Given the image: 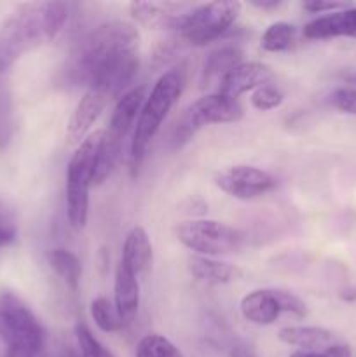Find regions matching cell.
<instances>
[{
	"label": "cell",
	"instance_id": "obj_24",
	"mask_svg": "<svg viewBox=\"0 0 356 357\" xmlns=\"http://www.w3.org/2000/svg\"><path fill=\"white\" fill-rule=\"evenodd\" d=\"M297 40V26L286 23V21H278L271 24L262 35V47L269 52H281L288 51Z\"/></svg>",
	"mask_w": 356,
	"mask_h": 357
},
{
	"label": "cell",
	"instance_id": "obj_11",
	"mask_svg": "<svg viewBox=\"0 0 356 357\" xmlns=\"http://www.w3.org/2000/svg\"><path fill=\"white\" fill-rule=\"evenodd\" d=\"M110 98L101 91L87 87L86 94L80 98L70 117L68 126H66V143L68 145H80L86 139L87 132L94 126V122L100 119L101 112L108 105Z\"/></svg>",
	"mask_w": 356,
	"mask_h": 357
},
{
	"label": "cell",
	"instance_id": "obj_34",
	"mask_svg": "<svg viewBox=\"0 0 356 357\" xmlns=\"http://www.w3.org/2000/svg\"><path fill=\"white\" fill-rule=\"evenodd\" d=\"M230 357H255V352L250 345L236 344L230 349Z\"/></svg>",
	"mask_w": 356,
	"mask_h": 357
},
{
	"label": "cell",
	"instance_id": "obj_20",
	"mask_svg": "<svg viewBox=\"0 0 356 357\" xmlns=\"http://www.w3.org/2000/svg\"><path fill=\"white\" fill-rule=\"evenodd\" d=\"M192 275L206 284H230L243 278V271L237 265L213 260L208 257H194L188 261Z\"/></svg>",
	"mask_w": 356,
	"mask_h": 357
},
{
	"label": "cell",
	"instance_id": "obj_1",
	"mask_svg": "<svg viewBox=\"0 0 356 357\" xmlns=\"http://www.w3.org/2000/svg\"><path fill=\"white\" fill-rule=\"evenodd\" d=\"M70 3H21L0 31V58L13 65L21 52L52 42L70 17Z\"/></svg>",
	"mask_w": 356,
	"mask_h": 357
},
{
	"label": "cell",
	"instance_id": "obj_9",
	"mask_svg": "<svg viewBox=\"0 0 356 357\" xmlns=\"http://www.w3.org/2000/svg\"><path fill=\"white\" fill-rule=\"evenodd\" d=\"M216 185L230 197L250 201L271 192L276 187V178L253 166H232L216 178Z\"/></svg>",
	"mask_w": 356,
	"mask_h": 357
},
{
	"label": "cell",
	"instance_id": "obj_8",
	"mask_svg": "<svg viewBox=\"0 0 356 357\" xmlns=\"http://www.w3.org/2000/svg\"><path fill=\"white\" fill-rule=\"evenodd\" d=\"M239 13V2H209L195 7L185 16L180 37L192 45L209 44L230 30Z\"/></svg>",
	"mask_w": 356,
	"mask_h": 357
},
{
	"label": "cell",
	"instance_id": "obj_30",
	"mask_svg": "<svg viewBox=\"0 0 356 357\" xmlns=\"http://www.w3.org/2000/svg\"><path fill=\"white\" fill-rule=\"evenodd\" d=\"M274 291L276 300L279 303V309L283 314H290V316L297 317V319H304L307 316V307L299 296H295L290 291H283V289H272Z\"/></svg>",
	"mask_w": 356,
	"mask_h": 357
},
{
	"label": "cell",
	"instance_id": "obj_17",
	"mask_svg": "<svg viewBox=\"0 0 356 357\" xmlns=\"http://www.w3.org/2000/svg\"><path fill=\"white\" fill-rule=\"evenodd\" d=\"M241 314L250 323L269 326L281 316V309L272 289H255L241 300Z\"/></svg>",
	"mask_w": 356,
	"mask_h": 357
},
{
	"label": "cell",
	"instance_id": "obj_12",
	"mask_svg": "<svg viewBox=\"0 0 356 357\" xmlns=\"http://www.w3.org/2000/svg\"><path fill=\"white\" fill-rule=\"evenodd\" d=\"M272 70L271 66L262 61H248L241 63L236 68L230 70L229 73L220 79L218 93L230 100H237L241 94L248 91L258 89L271 82Z\"/></svg>",
	"mask_w": 356,
	"mask_h": 357
},
{
	"label": "cell",
	"instance_id": "obj_27",
	"mask_svg": "<svg viewBox=\"0 0 356 357\" xmlns=\"http://www.w3.org/2000/svg\"><path fill=\"white\" fill-rule=\"evenodd\" d=\"M75 337L80 349V357H114V354L100 344V340L91 333V330L84 323H77Z\"/></svg>",
	"mask_w": 356,
	"mask_h": 357
},
{
	"label": "cell",
	"instance_id": "obj_13",
	"mask_svg": "<svg viewBox=\"0 0 356 357\" xmlns=\"http://www.w3.org/2000/svg\"><path fill=\"white\" fill-rule=\"evenodd\" d=\"M145 100L147 96L143 86L126 91L117 100V105H115L114 112H112L110 122H108V128L103 131L105 135L110 136L112 139L124 143V138L131 131V128H135L136 121H138V115L142 112Z\"/></svg>",
	"mask_w": 356,
	"mask_h": 357
},
{
	"label": "cell",
	"instance_id": "obj_37",
	"mask_svg": "<svg viewBox=\"0 0 356 357\" xmlns=\"http://www.w3.org/2000/svg\"><path fill=\"white\" fill-rule=\"evenodd\" d=\"M342 79H344L346 84L356 89V70H348L346 73H342Z\"/></svg>",
	"mask_w": 356,
	"mask_h": 357
},
{
	"label": "cell",
	"instance_id": "obj_16",
	"mask_svg": "<svg viewBox=\"0 0 356 357\" xmlns=\"http://www.w3.org/2000/svg\"><path fill=\"white\" fill-rule=\"evenodd\" d=\"M173 3L156 2H133L129 3V13L136 23L152 30H178L180 31L187 13L178 14L171 10Z\"/></svg>",
	"mask_w": 356,
	"mask_h": 357
},
{
	"label": "cell",
	"instance_id": "obj_33",
	"mask_svg": "<svg viewBox=\"0 0 356 357\" xmlns=\"http://www.w3.org/2000/svg\"><path fill=\"white\" fill-rule=\"evenodd\" d=\"M304 9L307 13L313 14H323V13H335V10H341L349 7V3L346 2H321V0H311V2H304L302 3Z\"/></svg>",
	"mask_w": 356,
	"mask_h": 357
},
{
	"label": "cell",
	"instance_id": "obj_32",
	"mask_svg": "<svg viewBox=\"0 0 356 357\" xmlns=\"http://www.w3.org/2000/svg\"><path fill=\"white\" fill-rule=\"evenodd\" d=\"M290 357H351V349L346 344H335L323 351H299Z\"/></svg>",
	"mask_w": 356,
	"mask_h": 357
},
{
	"label": "cell",
	"instance_id": "obj_26",
	"mask_svg": "<svg viewBox=\"0 0 356 357\" xmlns=\"http://www.w3.org/2000/svg\"><path fill=\"white\" fill-rule=\"evenodd\" d=\"M135 357H181V352L163 335H145L138 342Z\"/></svg>",
	"mask_w": 356,
	"mask_h": 357
},
{
	"label": "cell",
	"instance_id": "obj_25",
	"mask_svg": "<svg viewBox=\"0 0 356 357\" xmlns=\"http://www.w3.org/2000/svg\"><path fill=\"white\" fill-rule=\"evenodd\" d=\"M91 317L103 333H114L122 328V321L115 310V305H112L110 300L105 296H98L91 302Z\"/></svg>",
	"mask_w": 356,
	"mask_h": 357
},
{
	"label": "cell",
	"instance_id": "obj_2",
	"mask_svg": "<svg viewBox=\"0 0 356 357\" xmlns=\"http://www.w3.org/2000/svg\"><path fill=\"white\" fill-rule=\"evenodd\" d=\"M138 30L126 21L100 24L77 44L68 65L63 70L65 80L72 86H89L96 73L121 52L136 49Z\"/></svg>",
	"mask_w": 356,
	"mask_h": 357
},
{
	"label": "cell",
	"instance_id": "obj_18",
	"mask_svg": "<svg viewBox=\"0 0 356 357\" xmlns=\"http://www.w3.org/2000/svg\"><path fill=\"white\" fill-rule=\"evenodd\" d=\"M121 261L136 275L143 274L152 265V243L143 227H133L122 246Z\"/></svg>",
	"mask_w": 356,
	"mask_h": 357
},
{
	"label": "cell",
	"instance_id": "obj_10",
	"mask_svg": "<svg viewBox=\"0 0 356 357\" xmlns=\"http://www.w3.org/2000/svg\"><path fill=\"white\" fill-rule=\"evenodd\" d=\"M138 51L136 49H129V51H124L115 56V58H112L96 73V77L91 80V84L87 87L101 91L110 100L115 96L121 98L124 94L122 91L128 89V86L133 82L136 73H138Z\"/></svg>",
	"mask_w": 356,
	"mask_h": 357
},
{
	"label": "cell",
	"instance_id": "obj_38",
	"mask_svg": "<svg viewBox=\"0 0 356 357\" xmlns=\"http://www.w3.org/2000/svg\"><path fill=\"white\" fill-rule=\"evenodd\" d=\"M341 298L346 302H356V288H346L341 291Z\"/></svg>",
	"mask_w": 356,
	"mask_h": 357
},
{
	"label": "cell",
	"instance_id": "obj_19",
	"mask_svg": "<svg viewBox=\"0 0 356 357\" xmlns=\"http://www.w3.org/2000/svg\"><path fill=\"white\" fill-rule=\"evenodd\" d=\"M278 338L286 345L299 347L302 351H323L339 344L335 335L318 326H286L281 328Z\"/></svg>",
	"mask_w": 356,
	"mask_h": 357
},
{
	"label": "cell",
	"instance_id": "obj_22",
	"mask_svg": "<svg viewBox=\"0 0 356 357\" xmlns=\"http://www.w3.org/2000/svg\"><path fill=\"white\" fill-rule=\"evenodd\" d=\"M7 65L0 58V149H6L14 135V108L10 96L9 82H7Z\"/></svg>",
	"mask_w": 356,
	"mask_h": 357
},
{
	"label": "cell",
	"instance_id": "obj_28",
	"mask_svg": "<svg viewBox=\"0 0 356 357\" xmlns=\"http://www.w3.org/2000/svg\"><path fill=\"white\" fill-rule=\"evenodd\" d=\"M283 101H285V94L276 86H271V84H265V86L258 87L251 94V105H253V108H257L260 112L274 110Z\"/></svg>",
	"mask_w": 356,
	"mask_h": 357
},
{
	"label": "cell",
	"instance_id": "obj_14",
	"mask_svg": "<svg viewBox=\"0 0 356 357\" xmlns=\"http://www.w3.org/2000/svg\"><path fill=\"white\" fill-rule=\"evenodd\" d=\"M302 33L311 40H325V38L335 37L356 38V7L349 6L346 9L316 17L304 26Z\"/></svg>",
	"mask_w": 356,
	"mask_h": 357
},
{
	"label": "cell",
	"instance_id": "obj_39",
	"mask_svg": "<svg viewBox=\"0 0 356 357\" xmlns=\"http://www.w3.org/2000/svg\"><path fill=\"white\" fill-rule=\"evenodd\" d=\"M58 357H80V356L77 354V352L73 351L72 347H61V349H59Z\"/></svg>",
	"mask_w": 356,
	"mask_h": 357
},
{
	"label": "cell",
	"instance_id": "obj_3",
	"mask_svg": "<svg viewBox=\"0 0 356 357\" xmlns=\"http://www.w3.org/2000/svg\"><path fill=\"white\" fill-rule=\"evenodd\" d=\"M184 89V79L178 72H166L157 79L152 91L147 96L143 103L142 112L138 115V121L135 124L131 139V153H129V162H131V173H138L143 159H145L147 149L154 136L157 135L159 128L163 126L168 112L173 108L180 98Z\"/></svg>",
	"mask_w": 356,
	"mask_h": 357
},
{
	"label": "cell",
	"instance_id": "obj_6",
	"mask_svg": "<svg viewBox=\"0 0 356 357\" xmlns=\"http://www.w3.org/2000/svg\"><path fill=\"white\" fill-rule=\"evenodd\" d=\"M241 119H243V107L239 101L230 100L220 93L208 94L185 108L175 126L173 143L175 146H181L191 142L192 136L205 126L232 124Z\"/></svg>",
	"mask_w": 356,
	"mask_h": 357
},
{
	"label": "cell",
	"instance_id": "obj_35",
	"mask_svg": "<svg viewBox=\"0 0 356 357\" xmlns=\"http://www.w3.org/2000/svg\"><path fill=\"white\" fill-rule=\"evenodd\" d=\"M251 6L260 10H276L283 6V2H278V0H262V2L260 0H253Z\"/></svg>",
	"mask_w": 356,
	"mask_h": 357
},
{
	"label": "cell",
	"instance_id": "obj_15",
	"mask_svg": "<svg viewBox=\"0 0 356 357\" xmlns=\"http://www.w3.org/2000/svg\"><path fill=\"white\" fill-rule=\"evenodd\" d=\"M114 305L122 324L131 323L140 307L138 275L131 268L126 267L121 260H119L117 268H115Z\"/></svg>",
	"mask_w": 356,
	"mask_h": 357
},
{
	"label": "cell",
	"instance_id": "obj_31",
	"mask_svg": "<svg viewBox=\"0 0 356 357\" xmlns=\"http://www.w3.org/2000/svg\"><path fill=\"white\" fill-rule=\"evenodd\" d=\"M330 103L344 114L356 115V89L353 87H339L330 94Z\"/></svg>",
	"mask_w": 356,
	"mask_h": 357
},
{
	"label": "cell",
	"instance_id": "obj_5",
	"mask_svg": "<svg viewBox=\"0 0 356 357\" xmlns=\"http://www.w3.org/2000/svg\"><path fill=\"white\" fill-rule=\"evenodd\" d=\"M0 342L7 352L45 349V331L40 321L13 293L0 295Z\"/></svg>",
	"mask_w": 356,
	"mask_h": 357
},
{
	"label": "cell",
	"instance_id": "obj_7",
	"mask_svg": "<svg viewBox=\"0 0 356 357\" xmlns=\"http://www.w3.org/2000/svg\"><path fill=\"white\" fill-rule=\"evenodd\" d=\"M177 237L185 248L201 257L236 253L243 246V234L215 220H192L177 227Z\"/></svg>",
	"mask_w": 356,
	"mask_h": 357
},
{
	"label": "cell",
	"instance_id": "obj_23",
	"mask_svg": "<svg viewBox=\"0 0 356 357\" xmlns=\"http://www.w3.org/2000/svg\"><path fill=\"white\" fill-rule=\"evenodd\" d=\"M49 265L52 271L65 281L70 289L75 291L80 284V275H82V265L80 260L68 250L56 248L49 253Z\"/></svg>",
	"mask_w": 356,
	"mask_h": 357
},
{
	"label": "cell",
	"instance_id": "obj_21",
	"mask_svg": "<svg viewBox=\"0 0 356 357\" xmlns=\"http://www.w3.org/2000/svg\"><path fill=\"white\" fill-rule=\"evenodd\" d=\"M241 63H243V51L236 45H223V47L215 49L206 56L205 63H202V82L206 84L213 79H218V77L222 79L225 73H229Z\"/></svg>",
	"mask_w": 356,
	"mask_h": 357
},
{
	"label": "cell",
	"instance_id": "obj_36",
	"mask_svg": "<svg viewBox=\"0 0 356 357\" xmlns=\"http://www.w3.org/2000/svg\"><path fill=\"white\" fill-rule=\"evenodd\" d=\"M6 357H47V352H45V349H40V351L6 352Z\"/></svg>",
	"mask_w": 356,
	"mask_h": 357
},
{
	"label": "cell",
	"instance_id": "obj_29",
	"mask_svg": "<svg viewBox=\"0 0 356 357\" xmlns=\"http://www.w3.org/2000/svg\"><path fill=\"white\" fill-rule=\"evenodd\" d=\"M17 223L16 215L6 201L0 199V248H6L16 241Z\"/></svg>",
	"mask_w": 356,
	"mask_h": 357
},
{
	"label": "cell",
	"instance_id": "obj_4",
	"mask_svg": "<svg viewBox=\"0 0 356 357\" xmlns=\"http://www.w3.org/2000/svg\"><path fill=\"white\" fill-rule=\"evenodd\" d=\"M101 131L87 136L73 152L66 169V216L75 230L86 227L89 215V187L93 185V164Z\"/></svg>",
	"mask_w": 356,
	"mask_h": 357
}]
</instances>
